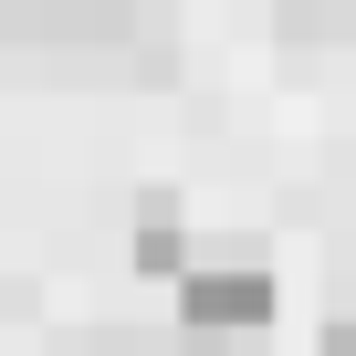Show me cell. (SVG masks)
Returning <instances> with one entry per match:
<instances>
[{
	"label": "cell",
	"mask_w": 356,
	"mask_h": 356,
	"mask_svg": "<svg viewBox=\"0 0 356 356\" xmlns=\"http://www.w3.org/2000/svg\"><path fill=\"white\" fill-rule=\"evenodd\" d=\"M178 325H189L200 346H210V335H252V325H273V273H262L252 252L189 262V273H178Z\"/></svg>",
	"instance_id": "cell-1"
},
{
	"label": "cell",
	"mask_w": 356,
	"mask_h": 356,
	"mask_svg": "<svg viewBox=\"0 0 356 356\" xmlns=\"http://www.w3.org/2000/svg\"><path fill=\"white\" fill-rule=\"evenodd\" d=\"M136 273H189V241H178V200L168 189L136 200Z\"/></svg>",
	"instance_id": "cell-2"
},
{
	"label": "cell",
	"mask_w": 356,
	"mask_h": 356,
	"mask_svg": "<svg viewBox=\"0 0 356 356\" xmlns=\"http://www.w3.org/2000/svg\"><path fill=\"white\" fill-rule=\"evenodd\" d=\"M325 356H356V304H346V314H325Z\"/></svg>",
	"instance_id": "cell-3"
}]
</instances>
